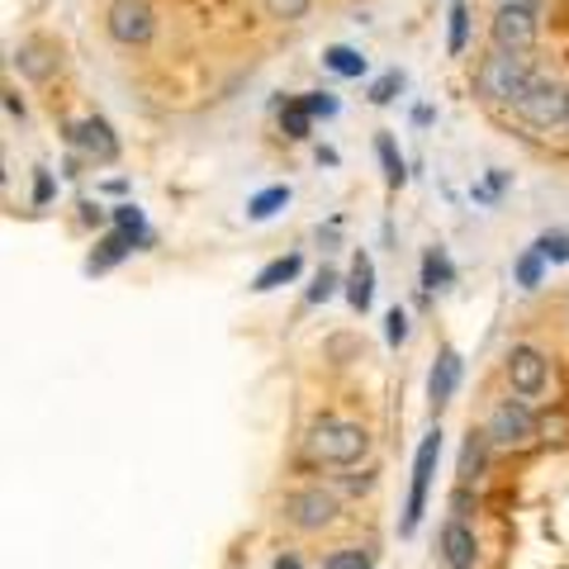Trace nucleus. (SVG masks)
I'll list each match as a JSON object with an SVG mask.
<instances>
[{"instance_id":"f257e3e1","label":"nucleus","mask_w":569,"mask_h":569,"mask_svg":"<svg viewBox=\"0 0 569 569\" xmlns=\"http://www.w3.org/2000/svg\"><path fill=\"white\" fill-rule=\"evenodd\" d=\"M541 71L531 67L527 52H498L489 48L485 58L475 67V96L485 104H508V110H518V100L531 91V81H537Z\"/></svg>"},{"instance_id":"f03ea898","label":"nucleus","mask_w":569,"mask_h":569,"mask_svg":"<svg viewBox=\"0 0 569 569\" xmlns=\"http://www.w3.org/2000/svg\"><path fill=\"white\" fill-rule=\"evenodd\" d=\"M541 14L546 0H508V6H493L489 14V48L498 52H531L541 39Z\"/></svg>"},{"instance_id":"7ed1b4c3","label":"nucleus","mask_w":569,"mask_h":569,"mask_svg":"<svg viewBox=\"0 0 569 569\" xmlns=\"http://www.w3.org/2000/svg\"><path fill=\"white\" fill-rule=\"evenodd\" d=\"M370 451V432L361 422H351V418H318L309 427V456L313 460H323V466H356Z\"/></svg>"},{"instance_id":"20e7f679","label":"nucleus","mask_w":569,"mask_h":569,"mask_svg":"<svg viewBox=\"0 0 569 569\" xmlns=\"http://www.w3.org/2000/svg\"><path fill=\"white\" fill-rule=\"evenodd\" d=\"M518 119L527 123V129H537V133L565 129V119H569V91H565L556 77H537V81H531V91L518 100Z\"/></svg>"},{"instance_id":"39448f33","label":"nucleus","mask_w":569,"mask_h":569,"mask_svg":"<svg viewBox=\"0 0 569 569\" xmlns=\"http://www.w3.org/2000/svg\"><path fill=\"white\" fill-rule=\"evenodd\" d=\"M104 33L119 48H148L157 39V10L148 0H110L104 6Z\"/></svg>"},{"instance_id":"423d86ee","label":"nucleus","mask_w":569,"mask_h":569,"mask_svg":"<svg viewBox=\"0 0 569 569\" xmlns=\"http://www.w3.org/2000/svg\"><path fill=\"white\" fill-rule=\"evenodd\" d=\"M437 460H441V432L432 427L422 441H418V456H413V485H408V508H403V522H399V537H413L422 512H427V489H432V475H437Z\"/></svg>"},{"instance_id":"0eeeda50","label":"nucleus","mask_w":569,"mask_h":569,"mask_svg":"<svg viewBox=\"0 0 569 569\" xmlns=\"http://www.w3.org/2000/svg\"><path fill=\"white\" fill-rule=\"evenodd\" d=\"M284 522H290L295 531H323L332 527L337 518H342V503H337L332 489H295L290 498H284Z\"/></svg>"},{"instance_id":"6e6552de","label":"nucleus","mask_w":569,"mask_h":569,"mask_svg":"<svg viewBox=\"0 0 569 569\" xmlns=\"http://www.w3.org/2000/svg\"><path fill=\"white\" fill-rule=\"evenodd\" d=\"M489 441L498 451H512V447H527L531 437H537V413H531V403L518 395V399H503V403H493V413H489Z\"/></svg>"},{"instance_id":"1a4fd4ad","label":"nucleus","mask_w":569,"mask_h":569,"mask_svg":"<svg viewBox=\"0 0 569 569\" xmlns=\"http://www.w3.org/2000/svg\"><path fill=\"white\" fill-rule=\"evenodd\" d=\"M67 142L96 167L119 162V133L110 129V119H100V114H86L77 123H67Z\"/></svg>"},{"instance_id":"9d476101","label":"nucleus","mask_w":569,"mask_h":569,"mask_svg":"<svg viewBox=\"0 0 569 569\" xmlns=\"http://www.w3.org/2000/svg\"><path fill=\"white\" fill-rule=\"evenodd\" d=\"M10 62H14V71H20L24 81L48 86V81L62 71V52L52 48L48 39H39V33H33V39H20V48L10 52Z\"/></svg>"},{"instance_id":"9b49d317","label":"nucleus","mask_w":569,"mask_h":569,"mask_svg":"<svg viewBox=\"0 0 569 569\" xmlns=\"http://www.w3.org/2000/svg\"><path fill=\"white\" fill-rule=\"evenodd\" d=\"M550 380V361L537 351V347H512L508 351V385H512V395H522V399H537L541 389Z\"/></svg>"},{"instance_id":"f8f14e48","label":"nucleus","mask_w":569,"mask_h":569,"mask_svg":"<svg viewBox=\"0 0 569 569\" xmlns=\"http://www.w3.org/2000/svg\"><path fill=\"white\" fill-rule=\"evenodd\" d=\"M441 569H475L479 560V541L466 518H451L447 527H441Z\"/></svg>"},{"instance_id":"ddd939ff","label":"nucleus","mask_w":569,"mask_h":569,"mask_svg":"<svg viewBox=\"0 0 569 569\" xmlns=\"http://www.w3.org/2000/svg\"><path fill=\"white\" fill-rule=\"evenodd\" d=\"M456 385H460V356L451 347H441L437 361H432V376H427V399H432V413H441V408L456 399Z\"/></svg>"},{"instance_id":"4468645a","label":"nucleus","mask_w":569,"mask_h":569,"mask_svg":"<svg viewBox=\"0 0 569 569\" xmlns=\"http://www.w3.org/2000/svg\"><path fill=\"white\" fill-rule=\"evenodd\" d=\"M347 305L356 313H370V305H376V266H370L366 252H356V266L347 276Z\"/></svg>"},{"instance_id":"2eb2a0df","label":"nucleus","mask_w":569,"mask_h":569,"mask_svg":"<svg viewBox=\"0 0 569 569\" xmlns=\"http://www.w3.org/2000/svg\"><path fill=\"white\" fill-rule=\"evenodd\" d=\"M138 247V238L133 233H123V228H114V233H104L100 242H96V252H91V261H86V271L91 276H100V271H110V266H119L123 257H129Z\"/></svg>"},{"instance_id":"dca6fc26","label":"nucleus","mask_w":569,"mask_h":569,"mask_svg":"<svg viewBox=\"0 0 569 569\" xmlns=\"http://www.w3.org/2000/svg\"><path fill=\"white\" fill-rule=\"evenodd\" d=\"M489 432H470L466 437V447H460V466H456V479L460 485H475L479 475H485V466H489Z\"/></svg>"},{"instance_id":"f3484780","label":"nucleus","mask_w":569,"mask_h":569,"mask_svg":"<svg viewBox=\"0 0 569 569\" xmlns=\"http://www.w3.org/2000/svg\"><path fill=\"white\" fill-rule=\"evenodd\" d=\"M299 271H305V257H299V252H290V257H276V261H266L261 271H257L252 290H257V295H271V290H280V284H290Z\"/></svg>"},{"instance_id":"a211bd4d","label":"nucleus","mask_w":569,"mask_h":569,"mask_svg":"<svg viewBox=\"0 0 569 569\" xmlns=\"http://www.w3.org/2000/svg\"><path fill=\"white\" fill-rule=\"evenodd\" d=\"M323 67L332 71V77H342V81H361L366 77V52L361 48H351V43H332L328 52H323Z\"/></svg>"},{"instance_id":"6ab92c4d","label":"nucleus","mask_w":569,"mask_h":569,"mask_svg":"<svg viewBox=\"0 0 569 569\" xmlns=\"http://www.w3.org/2000/svg\"><path fill=\"white\" fill-rule=\"evenodd\" d=\"M280 133L290 138V142H305V138L313 133V114H309L305 96H295V100L280 104Z\"/></svg>"},{"instance_id":"aec40b11","label":"nucleus","mask_w":569,"mask_h":569,"mask_svg":"<svg viewBox=\"0 0 569 569\" xmlns=\"http://www.w3.org/2000/svg\"><path fill=\"white\" fill-rule=\"evenodd\" d=\"M451 280H456L451 257L441 252V247H427V257H422V290H427V295H437V290H447Z\"/></svg>"},{"instance_id":"412c9836","label":"nucleus","mask_w":569,"mask_h":569,"mask_svg":"<svg viewBox=\"0 0 569 569\" xmlns=\"http://www.w3.org/2000/svg\"><path fill=\"white\" fill-rule=\"evenodd\" d=\"M290 194H295L290 186H266V190H257L252 200H247V219H257V223L261 219H276V213L290 204Z\"/></svg>"},{"instance_id":"4be33fe9","label":"nucleus","mask_w":569,"mask_h":569,"mask_svg":"<svg viewBox=\"0 0 569 569\" xmlns=\"http://www.w3.org/2000/svg\"><path fill=\"white\" fill-rule=\"evenodd\" d=\"M470 43V0H451V14H447V52L460 58Z\"/></svg>"},{"instance_id":"5701e85b","label":"nucleus","mask_w":569,"mask_h":569,"mask_svg":"<svg viewBox=\"0 0 569 569\" xmlns=\"http://www.w3.org/2000/svg\"><path fill=\"white\" fill-rule=\"evenodd\" d=\"M376 157L385 167V186L399 190L408 181V171H403V157H399V148H395V138H389V133H376Z\"/></svg>"},{"instance_id":"b1692460","label":"nucleus","mask_w":569,"mask_h":569,"mask_svg":"<svg viewBox=\"0 0 569 569\" xmlns=\"http://www.w3.org/2000/svg\"><path fill=\"white\" fill-rule=\"evenodd\" d=\"M114 228H123V233H133L138 238V247H148L152 242V233H148V219H142V209L133 204V200H123V204H114Z\"/></svg>"},{"instance_id":"393cba45","label":"nucleus","mask_w":569,"mask_h":569,"mask_svg":"<svg viewBox=\"0 0 569 569\" xmlns=\"http://www.w3.org/2000/svg\"><path fill=\"white\" fill-rule=\"evenodd\" d=\"M323 569H376V556L366 546H337L323 556Z\"/></svg>"},{"instance_id":"a878e982","label":"nucleus","mask_w":569,"mask_h":569,"mask_svg":"<svg viewBox=\"0 0 569 569\" xmlns=\"http://www.w3.org/2000/svg\"><path fill=\"white\" fill-rule=\"evenodd\" d=\"M257 6L266 10V20H276V24H295V20H305V14L313 10V0H257Z\"/></svg>"},{"instance_id":"bb28decb","label":"nucleus","mask_w":569,"mask_h":569,"mask_svg":"<svg viewBox=\"0 0 569 569\" xmlns=\"http://www.w3.org/2000/svg\"><path fill=\"white\" fill-rule=\"evenodd\" d=\"M541 276H546V257L537 252V247H527V252L518 257V266H512V280H518L522 290H537Z\"/></svg>"},{"instance_id":"cd10ccee","label":"nucleus","mask_w":569,"mask_h":569,"mask_svg":"<svg viewBox=\"0 0 569 569\" xmlns=\"http://www.w3.org/2000/svg\"><path fill=\"white\" fill-rule=\"evenodd\" d=\"M537 252H541L550 266H565V261H569V233H541V238H537Z\"/></svg>"},{"instance_id":"c85d7f7f","label":"nucleus","mask_w":569,"mask_h":569,"mask_svg":"<svg viewBox=\"0 0 569 569\" xmlns=\"http://www.w3.org/2000/svg\"><path fill=\"white\" fill-rule=\"evenodd\" d=\"M399 91H403V71H385V77L370 86V104H389Z\"/></svg>"},{"instance_id":"c756f323","label":"nucleus","mask_w":569,"mask_h":569,"mask_svg":"<svg viewBox=\"0 0 569 569\" xmlns=\"http://www.w3.org/2000/svg\"><path fill=\"white\" fill-rule=\"evenodd\" d=\"M337 284H342V280H337V271H328V266H323V271L313 276V284H309V305H328V299L337 295Z\"/></svg>"},{"instance_id":"7c9ffc66","label":"nucleus","mask_w":569,"mask_h":569,"mask_svg":"<svg viewBox=\"0 0 569 569\" xmlns=\"http://www.w3.org/2000/svg\"><path fill=\"white\" fill-rule=\"evenodd\" d=\"M385 337H389V347H403V342H408V313H403V309H389Z\"/></svg>"},{"instance_id":"2f4dec72","label":"nucleus","mask_w":569,"mask_h":569,"mask_svg":"<svg viewBox=\"0 0 569 569\" xmlns=\"http://www.w3.org/2000/svg\"><path fill=\"white\" fill-rule=\"evenodd\" d=\"M305 104H309L313 119H332L337 114V96H328V91H305Z\"/></svg>"},{"instance_id":"473e14b6","label":"nucleus","mask_w":569,"mask_h":569,"mask_svg":"<svg viewBox=\"0 0 569 569\" xmlns=\"http://www.w3.org/2000/svg\"><path fill=\"white\" fill-rule=\"evenodd\" d=\"M52 194H58V186H52V171L39 167V171H33V204H39V209L52 204Z\"/></svg>"},{"instance_id":"72a5a7b5","label":"nucleus","mask_w":569,"mask_h":569,"mask_svg":"<svg viewBox=\"0 0 569 569\" xmlns=\"http://www.w3.org/2000/svg\"><path fill=\"white\" fill-rule=\"evenodd\" d=\"M6 114H10V123H24V119H29V110H24V96L14 91V86H6Z\"/></svg>"},{"instance_id":"f704fd0d","label":"nucleus","mask_w":569,"mask_h":569,"mask_svg":"<svg viewBox=\"0 0 569 569\" xmlns=\"http://www.w3.org/2000/svg\"><path fill=\"white\" fill-rule=\"evenodd\" d=\"M451 518H470V485H460L451 493Z\"/></svg>"},{"instance_id":"c9c22d12","label":"nucleus","mask_w":569,"mask_h":569,"mask_svg":"<svg viewBox=\"0 0 569 569\" xmlns=\"http://www.w3.org/2000/svg\"><path fill=\"white\" fill-rule=\"evenodd\" d=\"M104 213H100V204L96 200H81V223H100Z\"/></svg>"},{"instance_id":"e433bc0d","label":"nucleus","mask_w":569,"mask_h":569,"mask_svg":"<svg viewBox=\"0 0 569 569\" xmlns=\"http://www.w3.org/2000/svg\"><path fill=\"white\" fill-rule=\"evenodd\" d=\"M271 569H305V565H299V556H280Z\"/></svg>"},{"instance_id":"4c0bfd02","label":"nucleus","mask_w":569,"mask_h":569,"mask_svg":"<svg viewBox=\"0 0 569 569\" xmlns=\"http://www.w3.org/2000/svg\"><path fill=\"white\" fill-rule=\"evenodd\" d=\"M493 6H508V0H493Z\"/></svg>"},{"instance_id":"58836bf2","label":"nucleus","mask_w":569,"mask_h":569,"mask_svg":"<svg viewBox=\"0 0 569 569\" xmlns=\"http://www.w3.org/2000/svg\"><path fill=\"white\" fill-rule=\"evenodd\" d=\"M565 129H569V119H565Z\"/></svg>"}]
</instances>
